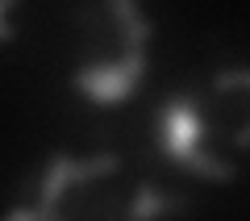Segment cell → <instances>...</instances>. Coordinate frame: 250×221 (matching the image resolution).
<instances>
[{"label": "cell", "mask_w": 250, "mask_h": 221, "mask_svg": "<svg viewBox=\"0 0 250 221\" xmlns=\"http://www.w3.org/2000/svg\"><path fill=\"white\" fill-rule=\"evenodd\" d=\"M154 133H159V151L167 163L192 171L200 179H213V184H229L238 179V167L225 163V155L208 151L205 146V133H208V121H205V109L192 92H175L159 105V121H154Z\"/></svg>", "instance_id": "cell-1"}, {"label": "cell", "mask_w": 250, "mask_h": 221, "mask_svg": "<svg viewBox=\"0 0 250 221\" xmlns=\"http://www.w3.org/2000/svg\"><path fill=\"white\" fill-rule=\"evenodd\" d=\"M213 92H225V96H250V67H225L213 75ZM233 146L246 151L250 146V117L242 121V130L233 133Z\"/></svg>", "instance_id": "cell-4"}, {"label": "cell", "mask_w": 250, "mask_h": 221, "mask_svg": "<svg viewBox=\"0 0 250 221\" xmlns=\"http://www.w3.org/2000/svg\"><path fill=\"white\" fill-rule=\"evenodd\" d=\"M192 209V204L184 200V196H171V192H163L159 184H150V179H146V184H138L134 188V200H129V217L134 221H146V217H159V213H188Z\"/></svg>", "instance_id": "cell-3"}, {"label": "cell", "mask_w": 250, "mask_h": 221, "mask_svg": "<svg viewBox=\"0 0 250 221\" xmlns=\"http://www.w3.org/2000/svg\"><path fill=\"white\" fill-rule=\"evenodd\" d=\"M13 4H17V0H0V38H4V42L13 38V25H9V17H13Z\"/></svg>", "instance_id": "cell-5"}, {"label": "cell", "mask_w": 250, "mask_h": 221, "mask_svg": "<svg viewBox=\"0 0 250 221\" xmlns=\"http://www.w3.org/2000/svg\"><path fill=\"white\" fill-rule=\"evenodd\" d=\"M121 167V159H117L113 151H100L92 155V159H71V155H50V163H46V176H42V192H38V204H17V209H9V221H46V217H59L62 200L71 192H80V188H88L92 179H104L113 176V171Z\"/></svg>", "instance_id": "cell-2"}]
</instances>
